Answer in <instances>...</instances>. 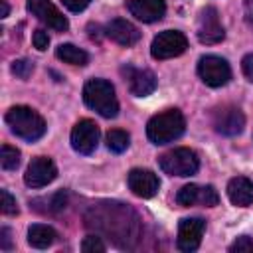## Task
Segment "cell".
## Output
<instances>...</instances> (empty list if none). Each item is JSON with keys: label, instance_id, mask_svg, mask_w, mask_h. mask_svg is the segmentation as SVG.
<instances>
[{"label": "cell", "instance_id": "obj_1", "mask_svg": "<svg viewBox=\"0 0 253 253\" xmlns=\"http://www.w3.org/2000/svg\"><path fill=\"white\" fill-rule=\"evenodd\" d=\"M6 123L16 136H20L28 142H36L45 134V121L42 119V115L38 111H34L32 107H26V105L12 107L6 113Z\"/></svg>", "mask_w": 253, "mask_h": 253}, {"label": "cell", "instance_id": "obj_2", "mask_svg": "<svg viewBox=\"0 0 253 253\" xmlns=\"http://www.w3.org/2000/svg\"><path fill=\"white\" fill-rule=\"evenodd\" d=\"M186 130V119L178 109H168L154 115L146 125V136L152 144H168L180 138Z\"/></svg>", "mask_w": 253, "mask_h": 253}, {"label": "cell", "instance_id": "obj_3", "mask_svg": "<svg viewBox=\"0 0 253 253\" xmlns=\"http://www.w3.org/2000/svg\"><path fill=\"white\" fill-rule=\"evenodd\" d=\"M83 101L89 109H93L105 119H115L119 115L115 87L107 79H89L83 87Z\"/></svg>", "mask_w": 253, "mask_h": 253}, {"label": "cell", "instance_id": "obj_4", "mask_svg": "<svg viewBox=\"0 0 253 253\" xmlns=\"http://www.w3.org/2000/svg\"><path fill=\"white\" fill-rule=\"evenodd\" d=\"M158 164L170 176H192L200 168V158L192 148L180 146L164 152L158 158Z\"/></svg>", "mask_w": 253, "mask_h": 253}, {"label": "cell", "instance_id": "obj_5", "mask_svg": "<svg viewBox=\"0 0 253 253\" xmlns=\"http://www.w3.org/2000/svg\"><path fill=\"white\" fill-rule=\"evenodd\" d=\"M188 47V40L182 32L178 30H164L160 32L152 43H150V53L154 59H170V57H178L186 51Z\"/></svg>", "mask_w": 253, "mask_h": 253}, {"label": "cell", "instance_id": "obj_6", "mask_svg": "<svg viewBox=\"0 0 253 253\" xmlns=\"http://www.w3.org/2000/svg\"><path fill=\"white\" fill-rule=\"evenodd\" d=\"M198 75L210 87H223L231 79V67L219 55H204L198 61Z\"/></svg>", "mask_w": 253, "mask_h": 253}, {"label": "cell", "instance_id": "obj_7", "mask_svg": "<svg viewBox=\"0 0 253 253\" xmlns=\"http://www.w3.org/2000/svg\"><path fill=\"white\" fill-rule=\"evenodd\" d=\"M211 125L215 132L223 136H237L245 126V117L235 105H221L211 113Z\"/></svg>", "mask_w": 253, "mask_h": 253}, {"label": "cell", "instance_id": "obj_8", "mask_svg": "<svg viewBox=\"0 0 253 253\" xmlns=\"http://www.w3.org/2000/svg\"><path fill=\"white\" fill-rule=\"evenodd\" d=\"M196 36L206 45L219 43L225 38V30H223V26L219 22V14H217V10L213 6H206V8L200 10Z\"/></svg>", "mask_w": 253, "mask_h": 253}, {"label": "cell", "instance_id": "obj_9", "mask_svg": "<svg viewBox=\"0 0 253 253\" xmlns=\"http://www.w3.org/2000/svg\"><path fill=\"white\" fill-rule=\"evenodd\" d=\"M176 202L182 208H190L196 204H202L206 208H213L219 202L217 190L213 186H198V184H186L178 190L176 194Z\"/></svg>", "mask_w": 253, "mask_h": 253}, {"label": "cell", "instance_id": "obj_10", "mask_svg": "<svg viewBox=\"0 0 253 253\" xmlns=\"http://www.w3.org/2000/svg\"><path fill=\"white\" fill-rule=\"evenodd\" d=\"M99 126L91 119H83L71 130V146L79 154H91L99 144Z\"/></svg>", "mask_w": 253, "mask_h": 253}, {"label": "cell", "instance_id": "obj_11", "mask_svg": "<svg viewBox=\"0 0 253 253\" xmlns=\"http://www.w3.org/2000/svg\"><path fill=\"white\" fill-rule=\"evenodd\" d=\"M55 176H57V168H55L53 160L47 156H38L28 164L24 182L30 188H43V186L51 184L55 180Z\"/></svg>", "mask_w": 253, "mask_h": 253}, {"label": "cell", "instance_id": "obj_12", "mask_svg": "<svg viewBox=\"0 0 253 253\" xmlns=\"http://www.w3.org/2000/svg\"><path fill=\"white\" fill-rule=\"evenodd\" d=\"M28 12L32 16H36L42 24H45L47 28L55 30V32H65L69 28L67 18L49 2V0H28Z\"/></svg>", "mask_w": 253, "mask_h": 253}, {"label": "cell", "instance_id": "obj_13", "mask_svg": "<svg viewBox=\"0 0 253 253\" xmlns=\"http://www.w3.org/2000/svg\"><path fill=\"white\" fill-rule=\"evenodd\" d=\"M206 229V221L202 217H184L178 225V249L184 253H192L200 247L202 235Z\"/></svg>", "mask_w": 253, "mask_h": 253}, {"label": "cell", "instance_id": "obj_14", "mask_svg": "<svg viewBox=\"0 0 253 253\" xmlns=\"http://www.w3.org/2000/svg\"><path fill=\"white\" fill-rule=\"evenodd\" d=\"M121 75L128 83V89L134 97H146L156 89V77L150 69H136L132 65H123Z\"/></svg>", "mask_w": 253, "mask_h": 253}, {"label": "cell", "instance_id": "obj_15", "mask_svg": "<svg viewBox=\"0 0 253 253\" xmlns=\"http://www.w3.org/2000/svg\"><path fill=\"white\" fill-rule=\"evenodd\" d=\"M126 182H128L130 192L138 198H152L160 188L158 176L146 168H132L126 176Z\"/></svg>", "mask_w": 253, "mask_h": 253}, {"label": "cell", "instance_id": "obj_16", "mask_svg": "<svg viewBox=\"0 0 253 253\" xmlns=\"http://www.w3.org/2000/svg\"><path fill=\"white\" fill-rule=\"evenodd\" d=\"M105 36L111 38L113 42H117L119 45L130 47L140 40V30L134 24H130L128 20L115 18L105 26Z\"/></svg>", "mask_w": 253, "mask_h": 253}, {"label": "cell", "instance_id": "obj_17", "mask_svg": "<svg viewBox=\"0 0 253 253\" xmlns=\"http://www.w3.org/2000/svg\"><path fill=\"white\" fill-rule=\"evenodd\" d=\"M126 8L136 20L146 22V24L158 22L166 14V2L164 0H128Z\"/></svg>", "mask_w": 253, "mask_h": 253}, {"label": "cell", "instance_id": "obj_18", "mask_svg": "<svg viewBox=\"0 0 253 253\" xmlns=\"http://www.w3.org/2000/svg\"><path fill=\"white\" fill-rule=\"evenodd\" d=\"M227 198L233 206L245 208L253 204V182L245 176H235L227 184Z\"/></svg>", "mask_w": 253, "mask_h": 253}, {"label": "cell", "instance_id": "obj_19", "mask_svg": "<svg viewBox=\"0 0 253 253\" xmlns=\"http://www.w3.org/2000/svg\"><path fill=\"white\" fill-rule=\"evenodd\" d=\"M55 237H57L55 229L43 223H34L28 229V243L36 249H47L55 241Z\"/></svg>", "mask_w": 253, "mask_h": 253}, {"label": "cell", "instance_id": "obj_20", "mask_svg": "<svg viewBox=\"0 0 253 253\" xmlns=\"http://www.w3.org/2000/svg\"><path fill=\"white\" fill-rule=\"evenodd\" d=\"M55 55H57L61 61L69 63V65H79V67H83V65L89 63L87 51H83L81 47H77V45H73V43H61V45H57V47H55Z\"/></svg>", "mask_w": 253, "mask_h": 253}, {"label": "cell", "instance_id": "obj_21", "mask_svg": "<svg viewBox=\"0 0 253 253\" xmlns=\"http://www.w3.org/2000/svg\"><path fill=\"white\" fill-rule=\"evenodd\" d=\"M130 144V136L126 130H121V128H113L107 132V148L115 154H121L128 148Z\"/></svg>", "mask_w": 253, "mask_h": 253}, {"label": "cell", "instance_id": "obj_22", "mask_svg": "<svg viewBox=\"0 0 253 253\" xmlns=\"http://www.w3.org/2000/svg\"><path fill=\"white\" fill-rule=\"evenodd\" d=\"M0 166L4 170H16L20 166V150L10 146V144H2V148H0Z\"/></svg>", "mask_w": 253, "mask_h": 253}, {"label": "cell", "instance_id": "obj_23", "mask_svg": "<svg viewBox=\"0 0 253 253\" xmlns=\"http://www.w3.org/2000/svg\"><path fill=\"white\" fill-rule=\"evenodd\" d=\"M0 198H2V204H0V210L4 215H18V204H16V198L8 192V190H0Z\"/></svg>", "mask_w": 253, "mask_h": 253}, {"label": "cell", "instance_id": "obj_24", "mask_svg": "<svg viewBox=\"0 0 253 253\" xmlns=\"http://www.w3.org/2000/svg\"><path fill=\"white\" fill-rule=\"evenodd\" d=\"M32 71H34V63L30 59H16L12 63V73L20 79H28L32 75Z\"/></svg>", "mask_w": 253, "mask_h": 253}, {"label": "cell", "instance_id": "obj_25", "mask_svg": "<svg viewBox=\"0 0 253 253\" xmlns=\"http://www.w3.org/2000/svg\"><path fill=\"white\" fill-rule=\"evenodd\" d=\"M229 251L231 253H253V239L247 235H241L229 245Z\"/></svg>", "mask_w": 253, "mask_h": 253}, {"label": "cell", "instance_id": "obj_26", "mask_svg": "<svg viewBox=\"0 0 253 253\" xmlns=\"http://www.w3.org/2000/svg\"><path fill=\"white\" fill-rule=\"evenodd\" d=\"M105 243L101 241V237H95V235H87L81 243V251L85 253H91V251H105Z\"/></svg>", "mask_w": 253, "mask_h": 253}, {"label": "cell", "instance_id": "obj_27", "mask_svg": "<svg viewBox=\"0 0 253 253\" xmlns=\"http://www.w3.org/2000/svg\"><path fill=\"white\" fill-rule=\"evenodd\" d=\"M34 45H36L40 51L47 49V45H49V36H47V32H45V30L38 28V30L34 32Z\"/></svg>", "mask_w": 253, "mask_h": 253}, {"label": "cell", "instance_id": "obj_28", "mask_svg": "<svg viewBox=\"0 0 253 253\" xmlns=\"http://www.w3.org/2000/svg\"><path fill=\"white\" fill-rule=\"evenodd\" d=\"M14 245H12V231L8 227H2L0 229V249L2 251H10Z\"/></svg>", "mask_w": 253, "mask_h": 253}, {"label": "cell", "instance_id": "obj_29", "mask_svg": "<svg viewBox=\"0 0 253 253\" xmlns=\"http://www.w3.org/2000/svg\"><path fill=\"white\" fill-rule=\"evenodd\" d=\"M63 2V6L67 8V10H71V12H81V10H85L89 4H91V0H61Z\"/></svg>", "mask_w": 253, "mask_h": 253}, {"label": "cell", "instance_id": "obj_30", "mask_svg": "<svg viewBox=\"0 0 253 253\" xmlns=\"http://www.w3.org/2000/svg\"><path fill=\"white\" fill-rule=\"evenodd\" d=\"M241 69H243V75L253 83V53H247L241 61Z\"/></svg>", "mask_w": 253, "mask_h": 253}, {"label": "cell", "instance_id": "obj_31", "mask_svg": "<svg viewBox=\"0 0 253 253\" xmlns=\"http://www.w3.org/2000/svg\"><path fill=\"white\" fill-rule=\"evenodd\" d=\"M8 12H10L8 2H6V0H2V2H0V18H6V16H8Z\"/></svg>", "mask_w": 253, "mask_h": 253}, {"label": "cell", "instance_id": "obj_32", "mask_svg": "<svg viewBox=\"0 0 253 253\" xmlns=\"http://www.w3.org/2000/svg\"><path fill=\"white\" fill-rule=\"evenodd\" d=\"M245 2H247V4H253V0H245Z\"/></svg>", "mask_w": 253, "mask_h": 253}]
</instances>
